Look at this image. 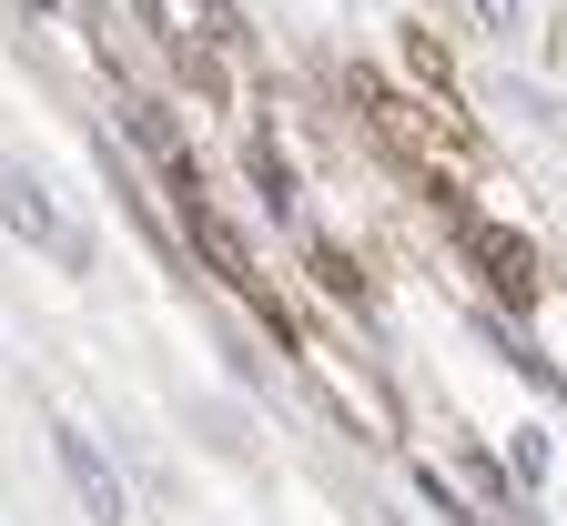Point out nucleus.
<instances>
[{"label": "nucleus", "instance_id": "f257e3e1", "mask_svg": "<svg viewBox=\"0 0 567 526\" xmlns=\"http://www.w3.org/2000/svg\"><path fill=\"white\" fill-rule=\"evenodd\" d=\"M51 466H61V486H71V506H82L92 526H132V486H122V466L92 445V425H71V415H51Z\"/></svg>", "mask_w": 567, "mask_h": 526}, {"label": "nucleus", "instance_id": "f03ea898", "mask_svg": "<svg viewBox=\"0 0 567 526\" xmlns=\"http://www.w3.org/2000/svg\"><path fill=\"white\" fill-rule=\"evenodd\" d=\"M0 234H11V244H41V254L61 264V244L82 234V223H61V203L41 193V173H21V163H0Z\"/></svg>", "mask_w": 567, "mask_h": 526}, {"label": "nucleus", "instance_id": "7ed1b4c3", "mask_svg": "<svg viewBox=\"0 0 567 526\" xmlns=\"http://www.w3.org/2000/svg\"><path fill=\"white\" fill-rule=\"evenodd\" d=\"M507 466H517V486H547V476H557L547 425H507Z\"/></svg>", "mask_w": 567, "mask_h": 526}, {"label": "nucleus", "instance_id": "20e7f679", "mask_svg": "<svg viewBox=\"0 0 567 526\" xmlns=\"http://www.w3.org/2000/svg\"><path fill=\"white\" fill-rule=\"evenodd\" d=\"M466 11H476L486 31H517V0H466Z\"/></svg>", "mask_w": 567, "mask_h": 526}]
</instances>
